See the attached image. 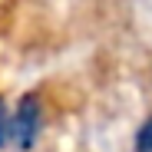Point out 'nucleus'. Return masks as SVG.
Instances as JSON below:
<instances>
[{
	"label": "nucleus",
	"mask_w": 152,
	"mask_h": 152,
	"mask_svg": "<svg viewBox=\"0 0 152 152\" xmlns=\"http://www.w3.org/2000/svg\"><path fill=\"white\" fill-rule=\"evenodd\" d=\"M136 152H152V116L136 129Z\"/></svg>",
	"instance_id": "obj_3"
},
{
	"label": "nucleus",
	"mask_w": 152,
	"mask_h": 152,
	"mask_svg": "<svg viewBox=\"0 0 152 152\" xmlns=\"http://www.w3.org/2000/svg\"><path fill=\"white\" fill-rule=\"evenodd\" d=\"M40 129H43V106L33 93H27V96H20V103L13 109V136L10 139L20 152H30L40 139Z\"/></svg>",
	"instance_id": "obj_1"
},
{
	"label": "nucleus",
	"mask_w": 152,
	"mask_h": 152,
	"mask_svg": "<svg viewBox=\"0 0 152 152\" xmlns=\"http://www.w3.org/2000/svg\"><path fill=\"white\" fill-rule=\"evenodd\" d=\"M13 136V116H10V106H7V99L0 96V149H4Z\"/></svg>",
	"instance_id": "obj_2"
}]
</instances>
